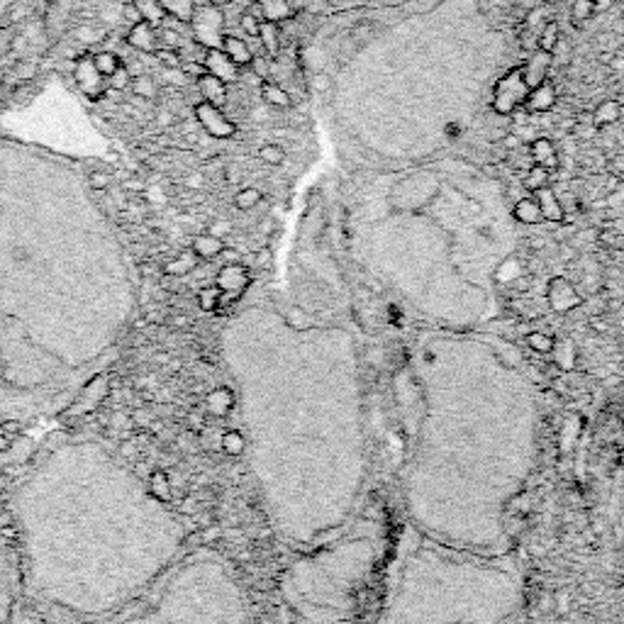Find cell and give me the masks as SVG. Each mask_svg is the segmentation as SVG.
<instances>
[{
	"label": "cell",
	"instance_id": "6da1fadb",
	"mask_svg": "<svg viewBox=\"0 0 624 624\" xmlns=\"http://www.w3.org/2000/svg\"><path fill=\"white\" fill-rule=\"evenodd\" d=\"M527 96H529V86L522 78V68H512V71H507L498 83H495L493 110L505 117L514 115V112L524 105Z\"/></svg>",
	"mask_w": 624,
	"mask_h": 624
},
{
	"label": "cell",
	"instance_id": "7a4b0ae2",
	"mask_svg": "<svg viewBox=\"0 0 624 624\" xmlns=\"http://www.w3.org/2000/svg\"><path fill=\"white\" fill-rule=\"evenodd\" d=\"M193 32H195V42L202 44L205 49H220L222 37H225V15L217 5L202 3L195 5L193 10Z\"/></svg>",
	"mask_w": 624,
	"mask_h": 624
},
{
	"label": "cell",
	"instance_id": "3957f363",
	"mask_svg": "<svg viewBox=\"0 0 624 624\" xmlns=\"http://www.w3.org/2000/svg\"><path fill=\"white\" fill-rule=\"evenodd\" d=\"M195 117L200 122V127L215 140H230V137L237 135V125L220 110L217 105H210V103H198L195 105Z\"/></svg>",
	"mask_w": 624,
	"mask_h": 624
},
{
	"label": "cell",
	"instance_id": "277c9868",
	"mask_svg": "<svg viewBox=\"0 0 624 624\" xmlns=\"http://www.w3.org/2000/svg\"><path fill=\"white\" fill-rule=\"evenodd\" d=\"M554 66V54L542 52V49H534V54L527 59V64L522 68V78L524 83L529 86V91L537 86H542L544 81H549V71Z\"/></svg>",
	"mask_w": 624,
	"mask_h": 624
},
{
	"label": "cell",
	"instance_id": "5b68a950",
	"mask_svg": "<svg viewBox=\"0 0 624 624\" xmlns=\"http://www.w3.org/2000/svg\"><path fill=\"white\" fill-rule=\"evenodd\" d=\"M202 64H205L207 73H212V76L220 78V81H225V83L237 81V78H239V71H242V66H237L222 49H207Z\"/></svg>",
	"mask_w": 624,
	"mask_h": 624
},
{
	"label": "cell",
	"instance_id": "8992f818",
	"mask_svg": "<svg viewBox=\"0 0 624 624\" xmlns=\"http://www.w3.org/2000/svg\"><path fill=\"white\" fill-rule=\"evenodd\" d=\"M556 101H558V93H556V88H554V83L544 81L542 86L529 91L527 101H524V110H527L529 115H544V112L554 110Z\"/></svg>",
	"mask_w": 624,
	"mask_h": 624
},
{
	"label": "cell",
	"instance_id": "52a82bcc",
	"mask_svg": "<svg viewBox=\"0 0 624 624\" xmlns=\"http://www.w3.org/2000/svg\"><path fill=\"white\" fill-rule=\"evenodd\" d=\"M529 156L537 166H544L547 171L558 168V151L549 137H537L534 142H529Z\"/></svg>",
	"mask_w": 624,
	"mask_h": 624
},
{
	"label": "cell",
	"instance_id": "ba28073f",
	"mask_svg": "<svg viewBox=\"0 0 624 624\" xmlns=\"http://www.w3.org/2000/svg\"><path fill=\"white\" fill-rule=\"evenodd\" d=\"M534 200H537L539 210H542V217L549 222H563L566 212H563L561 198L556 195L554 188H542V191L534 193Z\"/></svg>",
	"mask_w": 624,
	"mask_h": 624
},
{
	"label": "cell",
	"instance_id": "9c48e42d",
	"mask_svg": "<svg viewBox=\"0 0 624 624\" xmlns=\"http://www.w3.org/2000/svg\"><path fill=\"white\" fill-rule=\"evenodd\" d=\"M198 91H200L202 101L210 103V105L222 107L227 103V83L215 78L212 73H205V76L198 78Z\"/></svg>",
	"mask_w": 624,
	"mask_h": 624
},
{
	"label": "cell",
	"instance_id": "30bf717a",
	"mask_svg": "<svg viewBox=\"0 0 624 624\" xmlns=\"http://www.w3.org/2000/svg\"><path fill=\"white\" fill-rule=\"evenodd\" d=\"M220 49L237 64V66H249L251 59H254V54H251L246 39L235 37V34H225V37H222V47Z\"/></svg>",
	"mask_w": 624,
	"mask_h": 624
},
{
	"label": "cell",
	"instance_id": "8fae6325",
	"mask_svg": "<svg viewBox=\"0 0 624 624\" xmlns=\"http://www.w3.org/2000/svg\"><path fill=\"white\" fill-rule=\"evenodd\" d=\"M127 42L132 44L140 52H156V34H154V24L142 20V22L132 24L130 34H127Z\"/></svg>",
	"mask_w": 624,
	"mask_h": 624
},
{
	"label": "cell",
	"instance_id": "7c38bea8",
	"mask_svg": "<svg viewBox=\"0 0 624 624\" xmlns=\"http://www.w3.org/2000/svg\"><path fill=\"white\" fill-rule=\"evenodd\" d=\"M256 37H259L266 57H278L281 47H283V42H281V24L278 22H269V20H264V22L259 24V34H256Z\"/></svg>",
	"mask_w": 624,
	"mask_h": 624
},
{
	"label": "cell",
	"instance_id": "4fadbf2b",
	"mask_svg": "<svg viewBox=\"0 0 624 624\" xmlns=\"http://www.w3.org/2000/svg\"><path fill=\"white\" fill-rule=\"evenodd\" d=\"M264 13V20L269 22H283V20H293V5L290 0H254Z\"/></svg>",
	"mask_w": 624,
	"mask_h": 624
},
{
	"label": "cell",
	"instance_id": "5bb4252c",
	"mask_svg": "<svg viewBox=\"0 0 624 624\" xmlns=\"http://www.w3.org/2000/svg\"><path fill=\"white\" fill-rule=\"evenodd\" d=\"M512 215H514V220L522 222V225H539V222L544 220L542 210H539V205H537L534 198H522V200H517Z\"/></svg>",
	"mask_w": 624,
	"mask_h": 624
},
{
	"label": "cell",
	"instance_id": "9a60e30c",
	"mask_svg": "<svg viewBox=\"0 0 624 624\" xmlns=\"http://www.w3.org/2000/svg\"><path fill=\"white\" fill-rule=\"evenodd\" d=\"M261 96H264V101L269 103V105L274 107H290L293 105V98L288 96V91H285L283 86H278V83L274 81H264L261 83Z\"/></svg>",
	"mask_w": 624,
	"mask_h": 624
},
{
	"label": "cell",
	"instance_id": "2e32d148",
	"mask_svg": "<svg viewBox=\"0 0 624 624\" xmlns=\"http://www.w3.org/2000/svg\"><path fill=\"white\" fill-rule=\"evenodd\" d=\"M593 117H595V127H607L615 125L622 117V105L620 101H602L600 105L593 110Z\"/></svg>",
	"mask_w": 624,
	"mask_h": 624
},
{
	"label": "cell",
	"instance_id": "e0dca14e",
	"mask_svg": "<svg viewBox=\"0 0 624 624\" xmlns=\"http://www.w3.org/2000/svg\"><path fill=\"white\" fill-rule=\"evenodd\" d=\"M193 254L200 256V259H212V256L222 254V239L210 235V232L195 237V242H193Z\"/></svg>",
	"mask_w": 624,
	"mask_h": 624
},
{
	"label": "cell",
	"instance_id": "ac0fdd59",
	"mask_svg": "<svg viewBox=\"0 0 624 624\" xmlns=\"http://www.w3.org/2000/svg\"><path fill=\"white\" fill-rule=\"evenodd\" d=\"M91 61H93V66H96L98 76H103V78H112L122 68L120 57L112 54V52H98Z\"/></svg>",
	"mask_w": 624,
	"mask_h": 624
},
{
	"label": "cell",
	"instance_id": "d6986e66",
	"mask_svg": "<svg viewBox=\"0 0 624 624\" xmlns=\"http://www.w3.org/2000/svg\"><path fill=\"white\" fill-rule=\"evenodd\" d=\"M524 188L532 193L542 191V188H549V181H551V171H547L544 166H537V163H532V166L524 171Z\"/></svg>",
	"mask_w": 624,
	"mask_h": 624
},
{
	"label": "cell",
	"instance_id": "ffe728a7",
	"mask_svg": "<svg viewBox=\"0 0 624 624\" xmlns=\"http://www.w3.org/2000/svg\"><path fill=\"white\" fill-rule=\"evenodd\" d=\"M217 283H220V288H225V290L242 288V285L246 283V271L235 264L225 266V269L220 271V276H217Z\"/></svg>",
	"mask_w": 624,
	"mask_h": 624
},
{
	"label": "cell",
	"instance_id": "44dd1931",
	"mask_svg": "<svg viewBox=\"0 0 624 624\" xmlns=\"http://www.w3.org/2000/svg\"><path fill=\"white\" fill-rule=\"evenodd\" d=\"M558 42H561V29H558V22H556V20H549V22L542 27V32H539L537 49L554 54V49H556Z\"/></svg>",
	"mask_w": 624,
	"mask_h": 624
},
{
	"label": "cell",
	"instance_id": "7402d4cb",
	"mask_svg": "<svg viewBox=\"0 0 624 624\" xmlns=\"http://www.w3.org/2000/svg\"><path fill=\"white\" fill-rule=\"evenodd\" d=\"M132 3L137 5V10L142 13V20H147V22L151 24H158L166 20V8L161 5V0H132Z\"/></svg>",
	"mask_w": 624,
	"mask_h": 624
},
{
	"label": "cell",
	"instance_id": "603a6c76",
	"mask_svg": "<svg viewBox=\"0 0 624 624\" xmlns=\"http://www.w3.org/2000/svg\"><path fill=\"white\" fill-rule=\"evenodd\" d=\"M549 295H551L554 305H558V308H568V305L578 303V295L573 293V288L566 283V281H554L551 288H549Z\"/></svg>",
	"mask_w": 624,
	"mask_h": 624
},
{
	"label": "cell",
	"instance_id": "cb8c5ba5",
	"mask_svg": "<svg viewBox=\"0 0 624 624\" xmlns=\"http://www.w3.org/2000/svg\"><path fill=\"white\" fill-rule=\"evenodd\" d=\"M161 5L166 8V13L178 15V20L191 22L193 10H195V0H161Z\"/></svg>",
	"mask_w": 624,
	"mask_h": 624
},
{
	"label": "cell",
	"instance_id": "d4e9b609",
	"mask_svg": "<svg viewBox=\"0 0 624 624\" xmlns=\"http://www.w3.org/2000/svg\"><path fill=\"white\" fill-rule=\"evenodd\" d=\"M261 202V191L259 188H242L239 193L235 195V205L239 207V210H251V207H256Z\"/></svg>",
	"mask_w": 624,
	"mask_h": 624
},
{
	"label": "cell",
	"instance_id": "484cf974",
	"mask_svg": "<svg viewBox=\"0 0 624 624\" xmlns=\"http://www.w3.org/2000/svg\"><path fill=\"white\" fill-rule=\"evenodd\" d=\"M595 10H597V3L595 0H576V3H573V10H571V17H573V22H588V20L593 17V15H595Z\"/></svg>",
	"mask_w": 624,
	"mask_h": 624
},
{
	"label": "cell",
	"instance_id": "4316f807",
	"mask_svg": "<svg viewBox=\"0 0 624 624\" xmlns=\"http://www.w3.org/2000/svg\"><path fill=\"white\" fill-rule=\"evenodd\" d=\"M132 91H135L137 98H144V101H151V98H156V83L151 81L149 76H137L135 81L130 83Z\"/></svg>",
	"mask_w": 624,
	"mask_h": 624
},
{
	"label": "cell",
	"instance_id": "83f0119b",
	"mask_svg": "<svg viewBox=\"0 0 624 624\" xmlns=\"http://www.w3.org/2000/svg\"><path fill=\"white\" fill-rule=\"evenodd\" d=\"M259 158L264 163H269V166H281L285 161V151L278 144H264L259 149Z\"/></svg>",
	"mask_w": 624,
	"mask_h": 624
},
{
	"label": "cell",
	"instance_id": "f1b7e54d",
	"mask_svg": "<svg viewBox=\"0 0 624 624\" xmlns=\"http://www.w3.org/2000/svg\"><path fill=\"white\" fill-rule=\"evenodd\" d=\"M529 346H532L534 351H542V354H549V351L554 349V341L551 336H547L544 332H532V334L527 336Z\"/></svg>",
	"mask_w": 624,
	"mask_h": 624
},
{
	"label": "cell",
	"instance_id": "f546056e",
	"mask_svg": "<svg viewBox=\"0 0 624 624\" xmlns=\"http://www.w3.org/2000/svg\"><path fill=\"white\" fill-rule=\"evenodd\" d=\"M156 59L166 68H178L181 66V54L176 49H156Z\"/></svg>",
	"mask_w": 624,
	"mask_h": 624
},
{
	"label": "cell",
	"instance_id": "4dcf8cb0",
	"mask_svg": "<svg viewBox=\"0 0 624 624\" xmlns=\"http://www.w3.org/2000/svg\"><path fill=\"white\" fill-rule=\"evenodd\" d=\"M259 20L254 17V15H249L244 10V13H242V17H239V27L244 29V34L246 37H256V34H259Z\"/></svg>",
	"mask_w": 624,
	"mask_h": 624
},
{
	"label": "cell",
	"instance_id": "1f68e13d",
	"mask_svg": "<svg viewBox=\"0 0 624 624\" xmlns=\"http://www.w3.org/2000/svg\"><path fill=\"white\" fill-rule=\"evenodd\" d=\"M195 261H198V256L188 251V254H183L178 261H173V266H168V271H173V274H183V271H191L193 266H195Z\"/></svg>",
	"mask_w": 624,
	"mask_h": 624
},
{
	"label": "cell",
	"instance_id": "d6a6232c",
	"mask_svg": "<svg viewBox=\"0 0 624 624\" xmlns=\"http://www.w3.org/2000/svg\"><path fill=\"white\" fill-rule=\"evenodd\" d=\"M88 183H91V188H96V191H105V188L110 186V176H107L105 171H91L88 173Z\"/></svg>",
	"mask_w": 624,
	"mask_h": 624
},
{
	"label": "cell",
	"instance_id": "836d02e7",
	"mask_svg": "<svg viewBox=\"0 0 624 624\" xmlns=\"http://www.w3.org/2000/svg\"><path fill=\"white\" fill-rule=\"evenodd\" d=\"M249 66L254 68V73L259 78H269V59H266L264 54H254V59H251Z\"/></svg>",
	"mask_w": 624,
	"mask_h": 624
},
{
	"label": "cell",
	"instance_id": "e575fe53",
	"mask_svg": "<svg viewBox=\"0 0 624 624\" xmlns=\"http://www.w3.org/2000/svg\"><path fill=\"white\" fill-rule=\"evenodd\" d=\"M110 83H112V88H117V91H125L127 86H130L132 83V76H130V71H127L125 66L120 68V71L115 73V76L110 78Z\"/></svg>",
	"mask_w": 624,
	"mask_h": 624
},
{
	"label": "cell",
	"instance_id": "d590c367",
	"mask_svg": "<svg viewBox=\"0 0 624 624\" xmlns=\"http://www.w3.org/2000/svg\"><path fill=\"white\" fill-rule=\"evenodd\" d=\"M122 15H125V20L130 24H137V22H142V13L140 10H137V5L135 3H127L125 8H122Z\"/></svg>",
	"mask_w": 624,
	"mask_h": 624
},
{
	"label": "cell",
	"instance_id": "8d00e7d4",
	"mask_svg": "<svg viewBox=\"0 0 624 624\" xmlns=\"http://www.w3.org/2000/svg\"><path fill=\"white\" fill-rule=\"evenodd\" d=\"M183 73H186V76H195V78H200V76H205V73H207V68H205V64H193V61H188L186 66H183Z\"/></svg>",
	"mask_w": 624,
	"mask_h": 624
},
{
	"label": "cell",
	"instance_id": "74e56055",
	"mask_svg": "<svg viewBox=\"0 0 624 624\" xmlns=\"http://www.w3.org/2000/svg\"><path fill=\"white\" fill-rule=\"evenodd\" d=\"M519 144H522V140H519L517 135H512V132H510V135H505V137H503V147H505V149H510V151H512V149H517Z\"/></svg>",
	"mask_w": 624,
	"mask_h": 624
},
{
	"label": "cell",
	"instance_id": "f35d334b",
	"mask_svg": "<svg viewBox=\"0 0 624 624\" xmlns=\"http://www.w3.org/2000/svg\"><path fill=\"white\" fill-rule=\"evenodd\" d=\"M230 230H232L230 222H215V225L210 227V235H215V237H220V239H222V237H225Z\"/></svg>",
	"mask_w": 624,
	"mask_h": 624
},
{
	"label": "cell",
	"instance_id": "ab89813d",
	"mask_svg": "<svg viewBox=\"0 0 624 624\" xmlns=\"http://www.w3.org/2000/svg\"><path fill=\"white\" fill-rule=\"evenodd\" d=\"M15 73H17V76H24V78H32L34 76V66H32V64L20 61L17 66H15Z\"/></svg>",
	"mask_w": 624,
	"mask_h": 624
},
{
	"label": "cell",
	"instance_id": "60d3db41",
	"mask_svg": "<svg viewBox=\"0 0 624 624\" xmlns=\"http://www.w3.org/2000/svg\"><path fill=\"white\" fill-rule=\"evenodd\" d=\"M202 183V178H200V173H193L191 178H188V186H200Z\"/></svg>",
	"mask_w": 624,
	"mask_h": 624
},
{
	"label": "cell",
	"instance_id": "b9f144b4",
	"mask_svg": "<svg viewBox=\"0 0 624 624\" xmlns=\"http://www.w3.org/2000/svg\"><path fill=\"white\" fill-rule=\"evenodd\" d=\"M207 3H212V5H217V8H220V5H227L230 0H207Z\"/></svg>",
	"mask_w": 624,
	"mask_h": 624
},
{
	"label": "cell",
	"instance_id": "7bdbcfd3",
	"mask_svg": "<svg viewBox=\"0 0 624 624\" xmlns=\"http://www.w3.org/2000/svg\"><path fill=\"white\" fill-rule=\"evenodd\" d=\"M622 3H624V0H622Z\"/></svg>",
	"mask_w": 624,
	"mask_h": 624
}]
</instances>
